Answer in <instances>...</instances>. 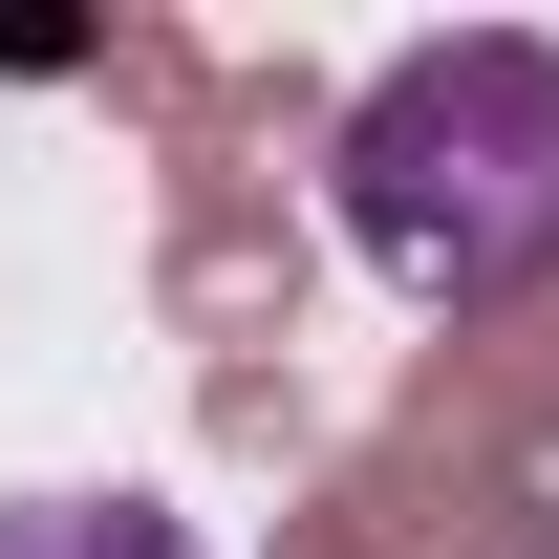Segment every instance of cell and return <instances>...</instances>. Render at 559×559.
Segmentation results:
<instances>
[{
    "instance_id": "obj_1",
    "label": "cell",
    "mask_w": 559,
    "mask_h": 559,
    "mask_svg": "<svg viewBox=\"0 0 559 559\" xmlns=\"http://www.w3.org/2000/svg\"><path fill=\"white\" fill-rule=\"evenodd\" d=\"M323 173H345L366 280L430 301V323L559 280V44L538 22H452V44H409V66H366V108H345Z\"/></svg>"
},
{
    "instance_id": "obj_2",
    "label": "cell",
    "mask_w": 559,
    "mask_h": 559,
    "mask_svg": "<svg viewBox=\"0 0 559 559\" xmlns=\"http://www.w3.org/2000/svg\"><path fill=\"white\" fill-rule=\"evenodd\" d=\"M0 559H194L151 495H0Z\"/></svg>"
}]
</instances>
